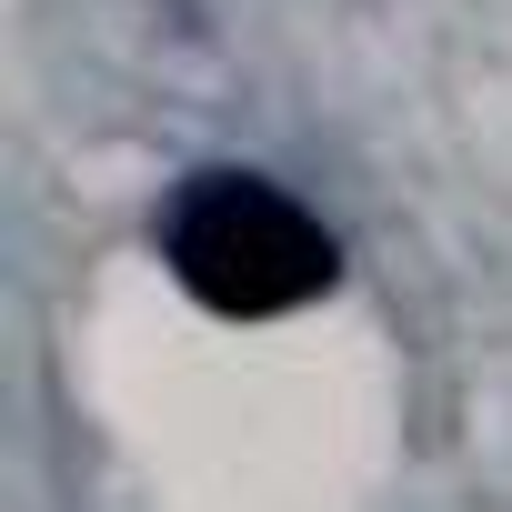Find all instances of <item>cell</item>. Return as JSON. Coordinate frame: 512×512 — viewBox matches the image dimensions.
<instances>
[{
    "label": "cell",
    "instance_id": "6da1fadb",
    "mask_svg": "<svg viewBox=\"0 0 512 512\" xmlns=\"http://www.w3.org/2000/svg\"><path fill=\"white\" fill-rule=\"evenodd\" d=\"M161 262L221 322H282V312H302V302L332 292L342 251H332V231L282 181H262V171H201L161 211Z\"/></svg>",
    "mask_w": 512,
    "mask_h": 512
}]
</instances>
